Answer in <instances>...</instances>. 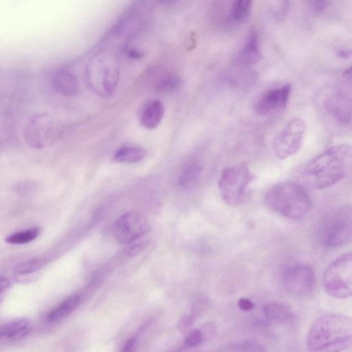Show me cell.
Wrapping results in <instances>:
<instances>
[{"mask_svg": "<svg viewBox=\"0 0 352 352\" xmlns=\"http://www.w3.org/2000/svg\"><path fill=\"white\" fill-rule=\"evenodd\" d=\"M146 218L135 212H128L119 217L112 228L115 239L120 243H131L149 231Z\"/></svg>", "mask_w": 352, "mask_h": 352, "instance_id": "cell-11", "label": "cell"}, {"mask_svg": "<svg viewBox=\"0 0 352 352\" xmlns=\"http://www.w3.org/2000/svg\"><path fill=\"white\" fill-rule=\"evenodd\" d=\"M282 281L285 291L299 297L311 296L316 288V278L313 269L305 264H295L283 274Z\"/></svg>", "mask_w": 352, "mask_h": 352, "instance_id": "cell-9", "label": "cell"}, {"mask_svg": "<svg viewBox=\"0 0 352 352\" xmlns=\"http://www.w3.org/2000/svg\"><path fill=\"white\" fill-rule=\"evenodd\" d=\"M43 266L38 259H31L21 262L14 269V275L17 278H21L39 270Z\"/></svg>", "mask_w": 352, "mask_h": 352, "instance_id": "cell-24", "label": "cell"}, {"mask_svg": "<svg viewBox=\"0 0 352 352\" xmlns=\"http://www.w3.org/2000/svg\"><path fill=\"white\" fill-rule=\"evenodd\" d=\"M306 124L300 118L289 120L275 137L272 146L276 156L284 160L297 153L302 146Z\"/></svg>", "mask_w": 352, "mask_h": 352, "instance_id": "cell-10", "label": "cell"}, {"mask_svg": "<svg viewBox=\"0 0 352 352\" xmlns=\"http://www.w3.org/2000/svg\"><path fill=\"white\" fill-rule=\"evenodd\" d=\"M206 339V336L201 329L190 330L184 340V345L188 348H194L201 345Z\"/></svg>", "mask_w": 352, "mask_h": 352, "instance_id": "cell-26", "label": "cell"}, {"mask_svg": "<svg viewBox=\"0 0 352 352\" xmlns=\"http://www.w3.org/2000/svg\"><path fill=\"white\" fill-rule=\"evenodd\" d=\"M197 352H201V351H197Z\"/></svg>", "mask_w": 352, "mask_h": 352, "instance_id": "cell-38", "label": "cell"}, {"mask_svg": "<svg viewBox=\"0 0 352 352\" xmlns=\"http://www.w3.org/2000/svg\"><path fill=\"white\" fill-rule=\"evenodd\" d=\"M182 83L181 78L176 75H168L162 78L157 85V89L162 92L173 91L178 89Z\"/></svg>", "mask_w": 352, "mask_h": 352, "instance_id": "cell-25", "label": "cell"}, {"mask_svg": "<svg viewBox=\"0 0 352 352\" xmlns=\"http://www.w3.org/2000/svg\"><path fill=\"white\" fill-rule=\"evenodd\" d=\"M265 317L273 322L292 326L296 322V316L288 305L280 302L266 304L263 308Z\"/></svg>", "mask_w": 352, "mask_h": 352, "instance_id": "cell-15", "label": "cell"}, {"mask_svg": "<svg viewBox=\"0 0 352 352\" xmlns=\"http://www.w3.org/2000/svg\"><path fill=\"white\" fill-rule=\"evenodd\" d=\"M196 319L197 318L192 314L184 316L179 320L177 324L179 331L182 333H188L190 331L192 326L195 322Z\"/></svg>", "mask_w": 352, "mask_h": 352, "instance_id": "cell-28", "label": "cell"}, {"mask_svg": "<svg viewBox=\"0 0 352 352\" xmlns=\"http://www.w3.org/2000/svg\"><path fill=\"white\" fill-rule=\"evenodd\" d=\"M34 188V185L28 182L19 184L17 190L21 193H27L28 191H32Z\"/></svg>", "mask_w": 352, "mask_h": 352, "instance_id": "cell-35", "label": "cell"}, {"mask_svg": "<svg viewBox=\"0 0 352 352\" xmlns=\"http://www.w3.org/2000/svg\"><path fill=\"white\" fill-rule=\"evenodd\" d=\"M52 85L57 93L67 97L75 96L79 91L76 76L66 69H60L54 74Z\"/></svg>", "mask_w": 352, "mask_h": 352, "instance_id": "cell-14", "label": "cell"}, {"mask_svg": "<svg viewBox=\"0 0 352 352\" xmlns=\"http://www.w3.org/2000/svg\"><path fill=\"white\" fill-rule=\"evenodd\" d=\"M264 201L271 210L292 220L303 218L312 207L305 187L292 182L275 185L266 192Z\"/></svg>", "mask_w": 352, "mask_h": 352, "instance_id": "cell-3", "label": "cell"}, {"mask_svg": "<svg viewBox=\"0 0 352 352\" xmlns=\"http://www.w3.org/2000/svg\"><path fill=\"white\" fill-rule=\"evenodd\" d=\"M292 86L285 83L266 91L255 104L256 112L261 116L278 113L285 109L289 101Z\"/></svg>", "mask_w": 352, "mask_h": 352, "instance_id": "cell-12", "label": "cell"}, {"mask_svg": "<svg viewBox=\"0 0 352 352\" xmlns=\"http://www.w3.org/2000/svg\"><path fill=\"white\" fill-rule=\"evenodd\" d=\"M87 78L90 88L96 94L102 97L111 96L119 79L116 57L108 52L96 54L89 63Z\"/></svg>", "mask_w": 352, "mask_h": 352, "instance_id": "cell-4", "label": "cell"}, {"mask_svg": "<svg viewBox=\"0 0 352 352\" xmlns=\"http://www.w3.org/2000/svg\"><path fill=\"white\" fill-rule=\"evenodd\" d=\"M237 59L239 63L244 65L255 64L261 59L258 36L256 32H252L250 34L245 44L240 50Z\"/></svg>", "mask_w": 352, "mask_h": 352, "instance_id": "cell-19", "label": "cell"}, {"mask_svg": "<svg viewBox=\"0 0 352 352\" xmlns=\"http://www.w3.org/2000/svg\"><path fill=\"white\" fill-rule=\"evenodd\" d=\"M319 240L322 246L334 249L352 241V208L344 206L327 214L319 228Z\"/></svg>", "mask_w": 352, "mask_h": 352, "instance_id": "cell-5", "label": "cell"}, {"mask_svg": "<svg viewBox=\"0 0 352 352\" xmlns=\"http://www.w3.org/2000/svg\"><path fill=\"white\" fill-rule=\"evenodd\" d=\"M238 306L241 310L250 311L254 308L255 305L250 300L241 298L238 301Z\"/></svg>", "mask_w": 352, "mask_h": 352, "instance_id": "cell-31", "label": "cell"}, {"mask_svg": "<svg viewBox=\"0 0 352 352\" xmlns=\"http://www.w3.org/2000/svg\"><path fill=\"white\" fill-rule=\"evenodd\" d=\"M146 155V151L138 146H124L118 149L113 155V160L120 163H136Z\"/></svg>", "mask_w": 352, "mask_h": 352, "instance_id": "cell-20", "label": "cell"}, {"mask_svg": "<svg viewBox=\"0 0 352 352\" xmlns=\"http://www.w3.org/2000/svg\"><path fill=\"white\" fill-rule=\"evenodd\" d=\"M164 113L163 104L158 100L151 101L143 109L140 116L141 124L149 129L157 127Z\"/></svg>", "mask_w": 352, "mask_h": 352, "instance_id": "cell-18", "label": "cell"}, {"mask_svg": "<svg viewBox=\"0 0 352 352\" xmlns=\"http://www.w3.org/2000/svg\"><path fill=\"white\" fill-rule=\"evenodd\" d=\"M252 3V1L250 0L234 1L231 8L232 20L237 23L245 21L250 14Z\"/></svg>", "mask_w": 352, "mask_h": 352, "instance_id": "cell-23", "label": "cell"}, {"mask_svg": "<svg viewBox=\"0 0 352 352\" xmlns=\"http://www.w3.org/2000/svg\"><path fill=\"white\" fill-rule=\"evenodd\" d=\"M127 55L133 59H140L144 56V52L138 48H130L127 50Z\"/></svg>", "mask_w": 352, "mask_h": 352, "instance_id": "cell-34", "label": "cell"}, {"mask_svg": "<svg viewBox=\"0 0 352 352\" xmlns=\"http://www.w3.org/2000/svg\"><path fill=\"white\" fill-rule=\"evenodd\" d=\"M136 338H129L122 346L120 352H135Z\"/></svg>", "mask_w": 352, "mask_h": 352, "instance_id": "cell-32", "label": "cell"}, {"mask_svg": "<svg viewBox=\"0 0 352 352\" xmlns=\"http://www.w3.org/2000/svg\"><path fill=\"white\" fill-rule=\"evenodd\" d=\"M325 104L329 114L340 123L348 124L352 121V100L344 93L331 94Z\"/></svg>", "mask_w": 352, "mask_h": 352, "instance_id": "cell-13", "label": "cell"}, {"mask_svg": "<svg viewBox=\"0 0 352 352\" xmlns=\"http://www.w3.org/2000/svg\"><path fill=\"white\" fill-rule=\"evenodd\" d=\"M253 178L245 162L224 169L218 183L222 199L230 206L241 204L248 196V187Z\"/></svg>", "mask_w": 352, "mask_h": 352, "instance_id": "cell-7", "label": "cell"}, {"mask_svg": "<svg viewBox=\"0 0 352 352\" xmlns=\"http://www.w3.org/2000/svg\"><path fill=\"white\" fill-rule=\"evenodd\" d=\"M10 285L9 281L3 277L1 278V294L2 295L4 290L7 289Z\"/></svg>", "mask_w": 352, "mask_h": 352, "instance_id": "cell-36", "label": "cell"}, {"mask_svg": "<svg viewBox=\"0 0 352 352\" xmlns=\"http://www.w3.org/2000/svg\"><path fill=\"white\" fill-rule=\"evenodd\" d=\"M322 284L325 292L333 298L352 297V251L340 255L327 266Z\"/></svg>", "mask_w": 352, "mask_h": 352, "instance_id": "cell-6", "label": "cell"}, {"mask_svg": "<svg viewBox=\"0 0 352 352\" xmlns=\"http://www.w3.org/2000/svg\"><path fill=\"white\" fill-rule=\"evenodd\" d=\"M80 300V295L74 294L68 296L47 314L46 320L52 324L62 321L78 307Z\"/></svg>", "mask_w": 352, "mask_h": 352, "instance_id": "cell-17", "label": "cell"}, {"mask_svg": "<svg viewBox=\"0 0 352 352\" xmlns=\"http://www.w3.org/2000/svg\"><path fill=\"white\" fill-rule=\"evenodd\" d=\"M334 50L337 56L347 58L352 56V41L342 39L335 44Z\"/></svg>", "mask_w": 352, "mask_h": 352, "instance_id": "cell-27", "label": "cell"}, {"mask_svg": "<svg viewBox=\"0 0 352 352\" xmlns=\"http://www.w3.org/2000/svg\"><path fill=\"white\" fill-rule=\"evenodd\" d=\"M328 6L327 1H314L311 2L312 9L316 12H321L325 10Z\"/></svg>", "mask_w": 352, "mask_h": 352, "instance_id": "cell-33", "label": "cell"}, {"mask_svg": "<svg viewBox=\"0 0 352 352\" xmlns=\"http://www.w3.org/2000/svg\"><path fill=\"white\" fill-rule=\"evenodd\" d=\"M309 352H342L352 346V319L339 314L320 316L307 336Z\"/></svg>", "mask_w": 352, "mask_h": 352, "instance_id": "cell-2", "label": "cell"}, {"mask_svg": "<svg viewBox=\"0 0 352 352\" xmlns=\"http://www.w3.org/2000/svg\"><path fill=\"white\" fill-rule=\"evenodd\" d=\"M342 76L347 80L352 81V65L344 71Z\"/></svg>", "mask_w": 352, "mask_h": 352, "instance_id": "cell-37", "label": "cell"}, {"mask_svg": "<svg viewBox=\"0 0 352 352\" xmlns=\"http://www.w3.org/2000/svg\"><path fill=\"white\" fill-rule=\"evenodd\" d=\"M133 243V242H132ZM147 241H133L126 248V253L129 256H135L143 251L148 245Z\"/></svg>", "mask_w": 352, "mask_h": 352, "instance_id": "cell-29", "label": "cell"}, {"mask_svg": "<svg viewBox=\"0 0 352 352\" xmlns=\"http://www.w3.org/2000/svg\"><path fill=\"white\" fill-rule=\"evenodd\" d=\"M240 347L243 350L254 351V352H263L265 347L258 342L248 340L244 341L240 344Z\"/></svg>", "mask_w": 352, "mask_h": 352, "instance_id": "cell-30", "label": "cell"}, {"mask_svg": "<svg viewBox=\"0 0 352 352\" xmlns=\"http://www.w3.org/2000/svg\"><path fill=\"white\" fill-rule=\"evenodd\" d=\"M352 170V146H331L309 161L301 173L305 188L322 190L342 181Z\"/></svg>", "mask_w": 352, "mask_h": 352, "instance_id": "cell-1", "label": "cell"}, {"mask_svg": "<svg viewBox=\"0 0 352 352\" xmlns=\"http://www.w3.org/2000/svg\"><path fill=\"white\" fill-rule=\"evenodd\" d=\"M64 131L63 124L53 116L38 113L27 122L24 135L26 142L33 148L41 149L57 142Z\"/></svg>", "mask_w": 352, "mask_h": 352, "instance_id": "cell-8", "label": "cell"}, {"mask_svg": "<svg viewBox=\"0 0 352 352\" xmlns=\"http://www.w3.org/2000/svg\"><path fill=\"white\" fill-rule=\"evenodd\" d=\"M202 172L201 166L192 163L186 166L178 177V184L183 188H189L198 182Z\"/></svg>", "mask_w": 352, "mask_h": 352, "instance_id": "cell-21", "label": "cell"}, {"mask_svg": "<svg viewBox=\"0 0 352 352\" xmlns=\"http://www.w3.org/2000/svg\"><path fill=\"white\" fill-rule=\"evenodd\" d=\"M41 229L33 227L22 231L12 233L6 238V241L10 244L23 245L30 243L38 237Z\"/></svg>", "mask_w": 352, "mask_h": 352, "instance_id": "cell-22", "label": "cell"}, {"mask_svg": "<svg viewBox=\"0 0 352 352\" xmlns=\"http://www.w3.org/2000/svg\"><path fill=\"white\" fill-rule=\"evenodd\" d=\"M31 329V323L28 320L14 319L1 324L0 336L6 340H19L29 335Z\"/></svg>", "mask_w": 352, "mask_h": 352, "instance_id": "cell-16", "label": "cell"}]
</instances>
